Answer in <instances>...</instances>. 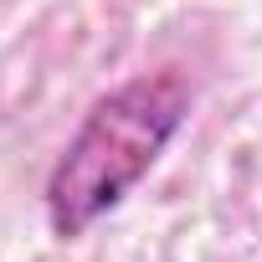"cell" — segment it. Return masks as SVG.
I'll use <instances>...</instances> for the list:
<instances>
[{
  "mask_svg": "<svg viewBox=\"0 0 262 262\" xmlns=\"http://www.w3.org/2000/svg\"><path fill=\"white\" fill-rule=\"evenodd\" d=\"M185 113H190V82L180 72H139L113 93H103L47 175L52 231L62 242H77L93 221H103L160 165Z\"/></svg>",
  "mask_w": 262,
  "mask_h": 262,
  "instance_id": "obj_1",
  "label": "cell"
}]
</instances>
